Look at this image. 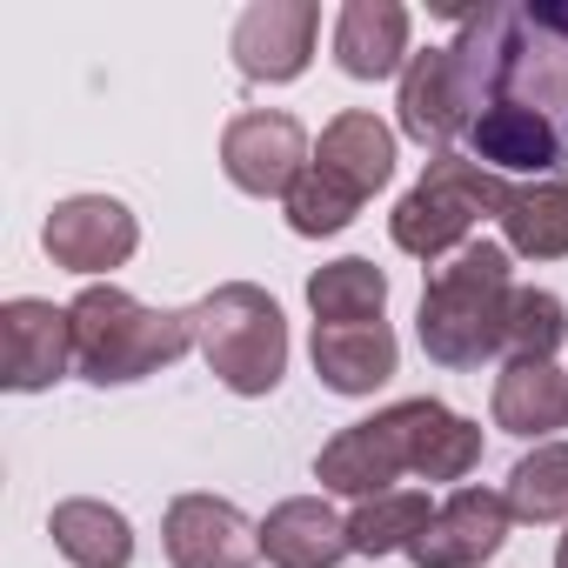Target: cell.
I'll use <instances>...</instances> for the list:
<instances>
[{"label": "cell", "instance_id": "6da1fadb", "mask_svg": "<svg viewBox=\"0 0 568 568\" xmlns=\"http://www.w3.org/2000/svg\"><path fill=\"white\" fill-rule=\"evenodd\" d=\"M455 61L468 74L475 114L488 101H515L548 114L568 134V0H535V8H481L468 14Z\"/></svg>", "mask_w": 568, "mask_h": 568}, {"label": "cell", "instance_id": "7a4b0ae2", "mask_svg": "<svg viewBox=\"0 0 568 568\" xmlns=\"http://www.w3.org/2000/svg\"><path fill=\"white\" fill-rule=\"evenodd\" d=\"M74 315V368L94 388H128L161 368H174L194 348V315L187 308H148L114 281H94L68 302Z\"/></svg>", "mask_w": 568, "mask_h": 568}, {"label": "cell", "instance_id": "3957f363", "mask_svg": "<svg viewBox=\"0 0 568 568\" xmlns=\"http://www.w3.org/2000/svg\"><path fill=\"white\" fill-rule=\"evenodd\" d=\"M508 247L501 241H468L462 254H448L428 288H422V315L415 335L428 348V362L442 368H481L501 348V315H508Z\"/></svg>", "mask_w": 568, "mask_h": 568}, {"label": "cell", "instance_id": "277c9868", "mask_svg": "<svg viewBox=\"0 0 568 568\" xmlns=\"http://www.w3.org/2000/svg\"><path fill=\"white\" fill-rule=\"evenodd\" d=\"M187 315H194V348L227 395L254 402L281 388V375H288V322H281V302L267 288L227 281V288L201 295Z\"/></svg>", "mask_w": 568, "mask_h": 568}, {"label": "cell", "instance_id": "5b68a950", "mask_svg": "<svg viewBox=\"0 0 568 568\" xmlns=\"http://www.w3.org/2000/svg\"><path fill=\"white\" fill-rule=\"evenodd\" d=\"M501 194H508L501 174H488L475 154H455V148H448V154H435V161L422 168V181L402 194V207L388 214V234H395V247L415 254V261H448V254L468 247V234H475L481 214H501Z\"/></svg>", "mask_w": 568, "mask_h": 568}, {"label": "cell", "instance_id": "8992f818", "mask_svg": "<svg viewBox=\"0 0 568 568\" xmlns=\"http://www.w3.org/2000/svg\"><path fill=\"white\" fill-rule=\"evenodd\" d=\"M308 134L295 114L281 108H254V114H234L227 134H221V174L254 194V201H288V187L308 174Z\"/></svg>", "mask_w": 568, "mask_h": 568}, {"label": "cell", "instance_id": "52a82bcc", "mask_svg": "<svg viewBox=\"0 0 568 568\" xmlns=\"http://www.w3.org/2000/svg\"><path fill=\"white\" fill-rule=\"evenodd\" d=\"M41 247L54 254V267L68 274H114L134 261L141 247V221L128 214V201L114 194H68L54 201L48 227H41Z\"/></svg>", "mask_w": 568, "mask_h": 568}, {"label": "cell", "instance_id": "ba28073f", "mask_svg": "<svg viewBox=\"0 0 568 568\" xmlns=\"http://www.w3.org/2000/svg\"><path fill=\"white\" fill-rule=\"evenodd\" d=\"M395 475H415V468H408V402H395V408H382V415L342 428V435L315 455V481L335 488V495H355V501L388 495Z\"/></svg>", "mask_w": 568, "mask_h": 568}, {"label": "cell", "instance_id": "9c48e42d", "mask_svg": "<svg viewBox=\"0 0 568 568\" xmlns=\"http://www.w3.org/2000/svg\"><path fill=\"white\" fill-rule=\"evenodd\" d=\"M74 368V315L54 302H8L0 308V382L14 395H41Z\"/></svg>", "mask_w": 568, "mask_h": 568}, {"label": "cell", "instance_id": "30bf717a", "mask_svg": "<svg viewBox=\"0 0 568 568\" xmlns=\"http://www.w3.org/2000/svg\"><path fill=\"white\" fill-rule=\"evenodd\" d=\"M315 34H322V8L315 0H254L234 21V68L247 81H295L315 61Z\"/></svg>", "mask_w": 568, "mask_h": 568}, {"label": "cell", "instance_id": "8fae6325", "mask_svg": "<svg viewBox=\"0 0 568 568\" xmlns=\"http://www.w3.org/2000/svg\"><path fill=\"white\" fill-rule=\"evenodd\" d=\"M395 108H402V134H408V141L448 154V141L475 128V94H468V74H462L455 48H422V54H408V68H402V101H395Z\"/></svg>", "mask_w": 568, "mask_h": 568}, {"label": "cell", "instance_id": "7c38bea8", "mask_svg": "<svg viewBox=\"0 0 568 568\" xmlns=\"http://www.w3.org/2000/svg\"><path fill=\"white\" fill-rule=\"evenodd\" d=\"M508 521H515L508 495H495V488H455L428 515V528L408 541V561L415 568H481L508 541Z\"/></svg>", "mask_w": 568, "mask_h": 568}, {"label": "cell", "instance_id": "4fadbf2b", "mask_svg": "<svg viewBox=\"0 0 568 568\" xmlns=\"http://www.w3.org/2000/svg\"><path fill=\"white\" fill-rule=\"evenodd\" d=\"M161 548L174 568H254L261 561V521H247L221 495H181L161 521Z\"/></svg>", "mask_w": 568, "mask_h": 568}, {"label": "cell", "instance_id": "5bb4252c", "mask_svg": "<svg viewBox=\"0 0 568 568\" xmlns=\"http://www.w3.org/2000/svg\"><path fill=\"white\" fill-rule=\"evenodd\" d=\"M468 148L488 174H548L555 181V168L568 161V134L548 114L515 108V101H488L468 128Z\"/></svg>", "mask_w": 568, "mask_h": 568}, {"label": "cell", "instance_id": "9a60e30c", "mask_svg": "<svg viewBox=\"0 0 568 568\" xmlns=\"http://www.w3.org/2000/svg\"><path fill=\"white\" fill-rule=\"evenodd\" d=\"M261 555L274 568H335L342 555H355V541H348V521L322 495H288L261 521Z\"/></svg>", "mask_w": 568, "mask_h": 568}, {"label": "cell", "instance_id": "2e32d148", "mask_svg": "<svg viewBox=\"0 0 568 568\" xmlns=\"http://www.w3.org/2000/svg\"><path fill=\"white\" fill-rule=\"evenodd\" d=\"M335 61L348 81H388L408 68V8L402 0H348L335 21Z\"/></svg>", "mask_w": 568, "mask_h": 568}, {"label": "cell", "instance_id": "e0dca14e", "mask_svg": "<svg viewBox=\"0 0 568 568\" xmlns=\"http://www.w3.org/2000/svg\"><path fill=\"white\" fill-rule=\"evenodd\" d=\"M402 342L388 335V322H355V328H315V375L335 395H375L382 382H395Z\"/></svg>", "mask_w": 568, "mask_h": 568}, {"label": "cell", "instance_id": "ac0fdd59", "mask_svg": "<svg viewBox=\"0 0 568 568\" xmlns=\"http://www.w3.org/2000/svg\"><path fill=\"white\" fill-rule=\"evenodd\" d=\"M315 168H328L335 181H348V187L368 201V194L388 187V174H395V128L375 121V114H362V108H348V114H335V121L322 128Z\"/></svg>", "mask_w": 568, "mask_h": 568}, {"label": "cell", "instance_id": "d6986e66", "mask_svg": "<svg viewBox=\"0 0 568 568\" xmlns=\"http://www.w3.org/2000/svg\"><path fill=\"white\" fill-rule=\"evenodd\" d=\"M495 428H508L521 442L568 428V375L555 362H508L495 375Z\"/></svg>", "mask_w": 568, "mask_h": 568}, {"label": "cell", "instance_id": "ffe728a7", "mask_svg": "<svg viewBox=\"0 0 568 568\" xmlns=\"http://www.w3.org/2000/svg\"><path fill=\"white\" fill-rule=\"evenodd\" d=\"M48 535H54V548H61L74 568H128V561H134V528H128V515H121L114 501H94V495L54 501Z\"/></svg>", "mask_w": 568, "mask_h": 568}, {"label": "cell", "instance_id": "44dd1931", "mask_svg": "<svg viewBox=\"0 0 568 568\" xmlns=\"http://www.w3.org/2000/svg\"><path fill=\"white\" fill-rule=\"evenodd\" d=\"M495 221H501L508 254H521V261H561L568 254V174L508 187Z\"/></svg>", "mask_w": 568, "mask_h": 568}, {"label": "cell", "instance_id": "7402d4cb", "mask_svg": "<svg viewBox=\"0 0 568 568\" xmlns=\"http://www.w3.org/2000/svg\"><path fill=\"white\" fill-rule=\"evenodd\" d=\"M475 462H481V428L462 422L455 408L415 395L408 402V468L422 481H462Z\"/></svg>", "mask_w": 568, "mask_h": 568}, {"label": "cell", "instance_id": "603a6c76", "mask_svg": "<svg viewBox=\"0 0 568 568\" xmlns=\"http://www.w3.org/2000/svg\"><path fill=\"white\" fill-rule=\"evenodd\" d=\"M308 308H315V328H355V322H382L388 308V274L362 254H342L328 267L308 274Z\"/></svg>", "mask_w": 568, "mask_h": 568}, {"label": "cell", "instance_id": "cb8c5ba5", "mask_svg": "<svg viewBox=\"0 0 568 568\" xmlns=\"http://www.w3.org/2000/svg\"><path fill=\"white\" fill-rule=\"evenodd\" d=\"M428 495H415V488H388V495H368V501H355V515H348V541H355V555H388V548H402L408 555V541L428 528Z\"/></svg>", "mask_w": 568, "mask_h": 568}, {"label": "cell", "instance_id": "d4e9b609", "mask_svg": "<svg viewBox=\"0 0 568 568\" xmlns=\"http://www.w3.org/2000/svg\"><path fill=\"white\" fill-rule=\"evenodd\" d=\"M501 495L515 521H568V442H535V455L515 462Z\"/></svg>", "mask_w": 568, "mask_h": 568}, {"label": "cell", "instance_id": "484cf974", "mask_svg": "<svg viewBox=\"0 0 568 568\" xmlns=\"http://www.w3.org/2000/svg\"><path fill=\"white\" fill-rule=\"evenodd\" d=\"M561 342H568V308H561V295H548V288H515V295H508V315H501V348H508V362H548Z\"/></svg>", "mask_w": 568, "mask_h": 568}, {"label": "cell", "instance_id": "4316f807", "mask_svg": "<svg viewBox=\"0 0 568 568\" xmlns=\"http://www.w3.org/2000/svg\"><path fill=\"white\" fill-rule=\"evenodd\" d=\"M281 207H288V227H295V234L322 241V234H342V227L362 214V194H355L348 181H335L328 168L308 161V174L288 187V201H281Z\"/></svg>", "mask_w": 568, "mask_h": 568}, {"label": "cell", "instance_id": "83f0119b", "mask_svg": "<svg viewBox=\"0 0 568 568\" xmlns=\"http://www.w3.org/2000/svg\"><path fill=\"white\" fill-rule=\"evenodd\" d=\"M555 568H568V535H561V548H555Z\"/></svg>", "mask_w": 568, "mask_h": 568}]
</instances>
